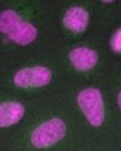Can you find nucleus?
I'll return each instance as SVG.
<instances>
[{
	"label": "nucleus",
	"instance_id": "obj_7",
	"mask_svg": "<svg viewBox=\"0 0 121 151\" xmlns=\"http://www.w3.org/2000/svg\"><path fill=\"white\" fill-rule=\"evenodd\" d=\"M24 116V107L16 101H6L0 106V125L8 127L13 125L22 119Z\"/></svg>",
	"mask_w": 121,
	"mask_h": 151
},
{
	"label": "nucleus",
	"instance_id": "obj_4",
	"mask_svg": "<svg viewBox=\"0 0 121 151\" xmlns=\"http://www.w3.org/2000/svg\"><path fill=\"white\" fill-rule=\"evenodd\" d=\"M51 77V71L45 67H27L15 73L14 83L19 88H39L48 84Z\"/></svg>",
	"mask_w": 121,
	"mask_h": 151
},
{
	"label": "nucleus",
	"instance_id": "obj_8",
	"mask_svg": "<svg viewBox=\"0 0 121 151\" xmlns=\"http://www.w3.org/2000/svg\"><path fill=\"white\" fill-rule=\"evenodd\" d=\"M112 50L120 53L121 52V28L115 32V35L112 38Z\"/></svg>",
	"mask_w": 121,
	"mask_h": 151
},
{
	"label": "nucleus",
	"instance_id": "obj_9",
	"mask_svg": "<svg viewBox=\"0 0 121 151\" xmlns=\"http://www.w3.org/2000/svg\"><path fill=\"white\" fill-rule=\"evenodd\" d=\"M118 105H119V107H120V109H121V92L119 93V95H118Z\"/></svg>",
	"mask_w": 121,
	"mask_h": 151
},
{
	"label": "nucleus",
	"instance_id": "obj_5",
	"mask_svg": "<svg viewBox=\"0 0 121 151\" xmlns=\"http://www.w3.org/2000/svg\"><path fill=\"white\" fill-rule=\"evenodd\" d=\"M97 53L88 47H76L69 53V60L73 67L78 70L92 69L97 63Z\"/></svg>",
	"mask_w": 121,
	"mask_h": 151
},
{
	"label": "nucleus",
	"instance_id": "obj_1",
	"mask_svg": "<svg viewBox=\"0 0 121 151\" xmlns=\"http://www.w3.org/2000/svg\"><path fill=\"white\" fill-rule=\"evenodd\" d=\"M0 29L15 43L26 45L35 40L37 29L32 24L24 22L17 13L12 10H6L0 16Z\"/></svg>",
	"mask_w": 121,
	"mask_h": 151
},
{
	"label": "nucleus",
	"instance_id": "obj_6",
	"mask_svg": "<svg viewBox=\"0 0 121 151\" xmlns=\"http://www.w3.org/2000/svg\"><path fill=\"white\" fill-rule=\"evenodd\" d=\"M63 23L65 27L73 32H82L89 24V14L83 8H70L64 15Z\"/></svg>",
	"mask_w": 121,
	"mask_h": 151
},
{
	"label": "nucleus",
	"instance_id": "obj_2",
	"mask_svg": "<svg viewBox=\"0 0 121 151\" xmlns=\"http://www.w3.org/2000/svg\"><path fill=\"white\" fill-rule=\"evenodd\" d=\"M78 104L93 126H99L104 121V103L101 92L97 88H89L80 92Z\"/></svg>",
	"mask_w": 121,
	"mask_h": 151
},
{
	"label": "nucleus",
	"instance_id": "obj_3",
	"mask_svg": "<svg viewBox=\"0 0 121 151\" xmlns=\"http://www.w3.org/2000/svg\"><path fill=\"white\" fill-rule=\"evenodd\" d=\"M65 132V123L60 119L54 118L39 125L32 132L30 140L32 145L37 148H47L63 138Z\"/></svg>",
	"mask_w": 121,
	"mask_h": 151
}]
</instances>
